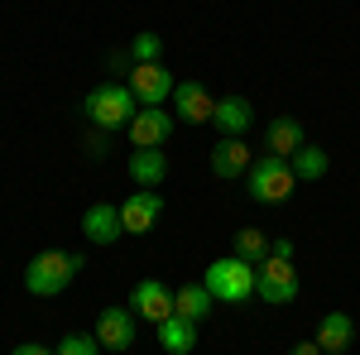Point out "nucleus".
<instances>
[{
    "label": "nucleus",
    "mask_w": 360,
    "mask_h": 355,
    "mask_svg": "<svg viewBox=\"0 0 360 355\" xmlns=\"http://www.w3.org/2000/svg\"><path fill=\"white\" fill-rule=\"evenodd\" d=\"M77 273H82V254H72V250H39L25 264V288L34 298H58V293H68V283Z\"/></svg>",
    "instance_id": "obj_1"
},
{
    "label": "nucleus",
    "mask_w": 360,
    "mask_h": 355,
    "mask_svg": "<svg viewBox=\"0 0 360 355\" xmlns=\"http://www.w3.org/2000/svg\"><path fill=\"white\" fill-rule=\"evenodd\" d=\"M82 110H86V120L96 125V130H120V125H130L135 120V110H139V101H135V91L125 82H101V86H91L86 91V101H82Z\"/></svg>",
    "instance_id": "obj_2"
},
{
    "label": "nucleus",
    "mask_w": 360,
    "mask_h": 355,
    "mask_svg": "<svg viewBox=\"0 0 360 355\" xmlns=\"http://www.w3.org/2000/svg\"><path fill=\"white\" fill-rule=\"evenodd\" d=\"M298 188V173L288 159H274V154H264V159H255L245 173V192L255 202H264V207H274V202H288Z\"/></svg>",
    "instance_id": "obj_3"
},
{
    "label": "nucleus",
    "mask_w": 360,
    "mask_h": 355,
    "mask_svg": "<svg viewBox=\"0 0 360 355\" xmlns=\"http://www.w3.org/2000/svg\"><path fill=\"white\" fill-rule=\"evenodd\" d=\"M207 288L217 302H250L255 298V264H245L240 254H226L207 269Z\"/></svg>",
    "instance_id": "obj_4"
},
{
    "label": "nucleus",
    "mask_w": 360,
    "mask_h": 355,
    "mask_svg": "<svg viewBox=\"0 0 360 355\" xmlns=\"http://www.w3.org/2000/svg\"><path fill=\"white\" fill-rule=\"evenodd\" d=\"M255 298H264L269 307H288V302L298 298V273H293V259H259V269H255Z\"/></svg>",
    "instance_id": "obj_5"
},
{
    "label": "nucleus",
    "mask_w": 360,
    "mask_h": 355,
    "mask_svg": "<svg viewBox=\"0 0 360 355\" xmlns=\"http://www.w3.org/2000/svg\"><path fill=\"white\" fill-rule=\"evenodd\" d=\"M173 72H168L164 63H135L130 67V91H135L139 106H164L173 101Z\"/></svg>",
    "instance_id": "obj_6"
},
{
    "label": "nucleus",
    "mask_w": 360,
    "mask_h": 355,
    "mask_svg": "<svg viewBox=\"0 0 360 355\" xmlns=\"http://www.w3.org/2000/svg\"><path fill=\"white\" fill-rule=\"evenodd\" d=\"M173 110L164 106H139L135 120H130V139H135V149H164L168 139H173Z\"/></svg>",
    "instance_id": "obj_7"
},
{
    "label": "nucleus",
    "mask_w": 360,
    "mask_h": 355,
    "mask_svg": "<svg viewBox=\"0 0 360 355\" xmlns=\"http://www.w3.org/2000/svg\"><path fill=\"white\" fill-rule=\"evenodd\" d=\"M96 341H101V351H130L135 346V312L130 307H101V317H96V331H91Z\"/></svg>",
    "instance_id": "obj_8"
},
{
    "label": "nucleus",
    "mask_w": 360,
    "mask_h": 355,
    "mask_svg": "<svg viewBox=\"0 0 360 355\" xmlns=\"http://www.w3.org/2000/svg\"><path fill=\"white\" fill-rule=\"evenodd\" d=\"M164 217V197L149 188L130 192L125 202H120V226H125V235H144V231H154V221Z\"/></svg>",
    "instance_id": "obj_9"
},
{
    "label": "nucleus",
    "mask_w": 360,
    "mask_h": 355,
    "mask_svg": "<svg viewBox=\"0 0 360 355\" xmlns=\"http://www.w3.org/2000/svg\"><path fill=\"white\" fill-rule=\"evenodd\" d=\"M130 312L159 327L168 312H173V288H168V283H159V278H139L135 288H130Z\"/></svg>",
    "instance_id": "obj_10"
},
{
    "label": "nucleus",
    "mask_w": 360,
    "mask_h": 355,
    "mask_svg": "<svg viewBox=\"0 0 360 355\" xmlns=\"http://www.w3.org/2000/svg\"><path fill=\"white\" fill-rule=\"evenodd\" d=\"M212 110H217V96H212L202 82H178V86H173V115H178V120H188V125H207Z\"/></svg>",
    "instance_id": "obj_11"
},
{
    "label": "nucleus",
    "mask_w": 360,
    "mask_h": 355,
    "mask_svg": "<svg viewBox=\"0 0 360 355\" xmlns=\"http://www.w3.org/2000/svg\"><path fill=\"white\" fill-rule=\"evenodd\" d=\"M207 164H212V173H217V178H245L250 164H255V154H250L245 139H226V135H221L217 144H212Z\"/></svg>",
    "instance_id": "obj_12"
},
{
    "label": "nucleus",
    "mask_w": 360,
    "mask_h": 355,
    "mask_svg": "<svg viewBox=\"0 0 360 355\" xmlns=\"http://www.w3.org/2000/svg\"><path fill=\"white\" fill-rule=\"evenodd\" d=\"M82 235L91 240V245H115L120 235H125V226H120V207H111V202H91L82 217Z\"/></svg>",
    "instance_id": "obj_13"
},
{
    "label": "nucleus",
    "mask_w": 360,
    "mask_h": 355,
    "mask_svg": "<svg viewBox=\"0 0 360 355\" xmlns=\"http://www.w3.org/2000/svg\"><path fill=\"white\" fill-rule=\"evenodd\" d=\"M212 125H217L226 139H245V130L255 125V106H250L245 96H221L217 110H212Z\"/></svg>",
    "instance_id": "obj_14"
},
{
    "label": "nucleus",
    "mask_w": 360,
    "mask_h": 355,
    "mask_svg": "<svg viewBox=\"0 0 360 355\" xmlns=\"http://www.w3.org/2000/svg\"><path fill=\"white\" fill-rule=\"evenodd\" d=\"M312 341L322 346V355L351 351V341H356V322H351L346 312H327V317L317 322V336H312Z\"/></svg>",
    "instance_id": "obj_15"
},
{
    "label": "nucleus",
    "mask_w": 360,
    "mask_h": 355,
    "mask_svg": "<svg viewBox=\"0 0 360 355\" xmlns=\"http://www.w3.org/2000/svg\"><path fill=\"white\" fill-rule=\"evenodd\" d=\"M212 307H217V298H212L207 283H183V288H173V312L188 317V322H197V327L212 317Z\"/></svg>",
    "instance_id": "obj_16"
},
{
    "label": "nucleus",
    "mask_w": 360,
    "mask_h": 355,
    "mask_svg": "<svg viewBox=\"0 0 360 355\" xmlns=\"http://www.w3.org/2000/svg\"><path fill=\"white\" fill-rule=\"evenodd\" d=\"M154 331H159V346H164L168 355H193L197 351V322L178 317V312H168Z\"/></svg>",
    "instance_id": "obj_17"
},
{
    "label": "nucleus",
    "mask_w": 360,
    "mask_h": 355,
    "mask_svg": "<svg viewBox=\"0 0 360 355\" xmlns=\"http://www.w3.org/2000/svg\"><path fill=\"white\" fill-rule=\"evenodd\" d=\"M264 144H269L274 159H293L307 139H303V125L293 115H278V120H269V130H264Z\"/></svg>",
    "instance_id": "obj_18"
},
{
    "label": "nucleus",
    "mask_w": 360,
    "mask_h": 355,
    "mask_svg": "<svg viewBox=\"0 0 360 355\" xmlns=\"http://www.w3.org/2000/svg\"><path fill=\"white\" fill-rule=\"evenodd\" d=\"M130 178H135L139 188L159 192V183L168 178V154L164 149H135L130 154Z\"/></svg>",
    "instance_id": "obj_19"
},
{
    "label": "nucleus",
    "mask_w": 360,
    "mask_h": 355,
    "mask_svg": "<svg viewBox=\"0 0 360 355\" xmlns=\"http://www.w3.org/2000/svg\"><path fill=\"white\" fill-rule=\"evenodd\" d=\"M288 164H293V173H298V183H322V178H327V168H332V154H327V149H317V144H303Z\"/></svg>",
    "instance_id": "obj_20"
},
{
    "label": "nucleus",
    "mask_w": 360,
    "mask_h": 355,
    "mask_svg": "<svg viewBox=\"0 0 360 355\" xmlns=\"http://www.w3.org/2000/svg\"><path fill=\"white\" fill-rule=\"evenodd\" d=\"M236 254H240L245 264L269 259V235H264L259 226H240V231H236Z\"/></svg>",
    "instance_id": "obj_21"
},
{
    "label": "nucleus",
    "mask_w": 360,
    "mask_h": 355,
    "mask_svg": "<svg viewBox=\"0 0 360 355\" xmlns=\"http://www.w3.org/2000/svg\"><path fill=\"white\" fill-rule=\"evenodd\" d=\"M130 58L135 63H164V39L154 29H139L135 39H130Z\"/></svg>",
    "instance_id": "obj_22"
},
{
    "label": "nucleus",
    "mask_w": 360,
    "mask_h": 355,
    "mask_svg": "<svg viewBox=\"0 0 360 355\" xmlns=\"http://www.w3.org/2000/svg\"><path fill=\"white\" fill-rule=\"evenodd\" d=\"M53 355H101V341H96V336H86V331H68V336L58 341Z\"/></svg>",
    "instance_id": "obj_23"
},
{
    "label": "nucleus",
    "mask_w": 360,
    "mask_h": 355,
    "mask_svg": "<svg viewBox=\"0 0 360 355\" xmlns=\"http://www.w3.org/2000/svg\"><path fill=\"white\" fill-rule=\"evenodd\" d=\"M130 63H135V58H130V49H115V53H111V63H106V67H111L115 77H120V72H130Z\"/></svg>",
    "instance_id": "obj_24"
},
{
    "label": "nucleus",
    "mask_w": 360,
    "mask_h": 355,
    "mask_svg": "<svg viewBox=\"0 0 360 355\" xmlns=\"http://www.w3.org/2000/svg\"><path fill=\"white\" fill-rule=\"evenodd\" d=\"M10 355H53V351H49V346H39V341H20Z\"/></svg>",
    "instance_id": "obj_25"
},
{
    "label": "nucleus",
    "mask_w": 360,
    "mask_h": 355,
    "mask_svg": "<svg viewBox=\"0 0 360 355\" xmlns=\"http://www.w3.org/2000/svg\"><path fill=\"white\" fill-rule=\"evenodd\" d=\"M269 254H278V259H293V240H269Z\"/></svg>",
    "instance_id": "obj_26"
},
{
    "label": "nucleus",
    "mask_w": 360,
    "mask_h": 355,
    "mask_svg": "<svg viewBox=\"0 0 360 355\" xmlns=\"http://www.w3.org/2000/svg\"><path fill=\"white\" fill-rule=\"evenodd\" d=\"M288 355H322L317 341H298V346H288Z\"/></svg>",
    "instance_id": "obj_27"
},
{
    "label": "nucleus",
    "mask_w": 360,
    "mask_h": 355,
    "mask_svg": "<svg viewBox=\"0 0 360 355\" xmlns=\"http://www.w3.org/2000/svg\"><path fill=\"white\" fill-rule=\"evenodd\" d=\"M86 149H91V154H106V130H96V135H86Z\"/></svg>",
    "instance_id": "obj_28"
}]
</instances>
